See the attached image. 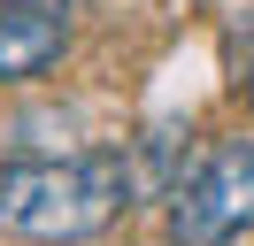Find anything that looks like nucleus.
Instances as JSON below:
<instances>
[{"label": "nucleus", "instance_id": "nucleus-1", "mask_svg": "<svg viewBox=\"0 0 254 246\" xmlns=\"http://www.w3.org/2000/svg\"><path fill=\"white\" fill-rule=\"evenodd\" d=\"M139 192L124 154H62V162H0V231L47 246L100 239Z\"/></svg>", "mask_w": 254, "mask_h": 246}, {"label": "nucleus", "instance_id": "nucleus-2", "mask_svg": "<svg viewBox=\"0 0 254 246\" xmlns=\"http://www.w3.org/2000/svg\"><path fill=\"white\" fill-rule=\"evenodd\" d=\"M239 231H254V146L247 138L216 146L170 192V239L177 246H231Z\"/></svg>", "mask_w": 254, "mask_h": 246}, {"label": "nucleus", "instance_id": "nucleus-3", "mask_svg": "<svg viewBox=\"0 0 254 246\" xmlns=\"http://www.w3.org/2000/svg\"><path fill=\"white\" fill-rule=\"evenodd\" d=\"M62 54V15H23L0 8V85H23Z\"/></svg>", "mask_w": 254, "mask_h": 246}, {"label": "nucleus", "instance_id": "nucleus-4", "mask_svg": "<svg viewBox=\"0 0 254 246\" xmlns=\"http://www.w3.org/2000/svg\"><path fill=\"white\" fill-rule=\"evenodd\" d=\"M0 8H23V15H69L77 0H0Z\"/></svg>", "mask_w": 254, "mask_h": 246}, {"label": "nucleus", "instance_id": "nucleus-5", "mask_svg": "<svg viewBox=\"0 0 254 246\" xmlns=\"http://www.w3.org/2000/svg\"><path fill=\"white\" fill-rule=\"evenodd\" d=\"M247 100H254V77H247Z\"/></svg>", "mask_w": 254, "mask_h": 246}]
</instances>
